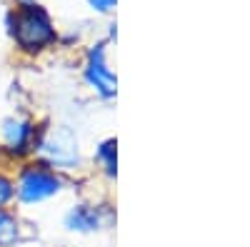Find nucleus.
<instances>
[{"instance_id": "obj_1", "label": "nucleus", "mask_w": 250, "mask_h": 247, "mask_svg": "<svg viewBox=\"0 0 250 247\" xmlns=\"http://www.w3.org/2000/svg\"><path fill=\"white\" fill-rule=\"evenodd\" d=\"M10 25H13V35L18 40V45L25 50H40L48 43H53V38H55L48 13L35 3L18 8L10 15Z\"/></svg>"}, {"instance_id": "obj_2", "label": "nucleus", "mask_w": 250, "mask_h": 247, "mask_svg": "<svg viewBox=\"0 0 250 247\" xmlns=\"http://www.w3.org/2000/svg\"><path fill=\"white\" fill-rule=\"evenodd\" d=\"M58 190H60V180L53 172L38 170V168L25 170L23 177H20V185H18V195L23 202H43V200L53 197Z\"/></svg>"}, {"instance_id": "obj_3", "label": "nucleus", "mask_w": 250, "mask_h": 247, "mask_svg": "<svg viewBox=\"0 0 250 247\" xmlns=\"http://www.w3.org/2000/svg\"><path fill=\"white\" fill-rule=\"evenodd\" d=\"M85 77H88V82L103 97H113L115 95V77H113V73L105 65V48H103V45H95L90 50Z\"/></svg>"}, {"instance_id": "obj_4", "label": "nucleus", "mask_w": 250, "mask_h": 247, "mask_svg": "<svg viewBox=\"0 0 250 247\" xmlns=\"http://www.w3.org/2000/svg\"><path fill=\"white\" fill-rule=\"evenodd\" d=\"M40 152H43L53 165H73L78 162V145L68 130H60V133H53L43 140L40 145Z\"/></svg>"}, {"instance_id": "obj_5", "label": "nucleus", "mask_w": 250, "mask_h": 247, "mask_svg": "<svg viewBox=\"0 0 250 247\" xmlns=\"http://www.w3.org/2000/svg\"><path fill=\"white\" fill-rule=\"evenodd\" d=\"M3 133H5V140H8L10 150L23 152V150H28V145H30L33 125H30L28 120H8L5 128H3Z\"/></svg>"}, {"instance_id": "obj_6", "label": "nucleus", "mask_w": 250, "mask_h": 247, "mask_svg": "<svg viewBox=\"0 0 250 247\" xmlns=\"http://www.w3.org/2000/svg\"><path fill=\"white\" fill-rule=\"evenodd\" d=\"M65 225L70 230H80V232H88V230H98L100 228V215L93 208H75L70 210V215L65 217Z\"/></svg>"}, {"instance_id": "obj_7", "label": "nucleus", "mask_w": 250, "mask_h": 247, "mask_svg": "<svg viewBox=\"0 0 250 247\" xmlns=\"http://www.w3.org/2000/svg\"><path fill=\"white\" fill-rule=\"evenodd\" d=\"M18 240V222L5 210H0V245L8 247Z\"/></svg>"}, {"instance_id": "obj_8", "label": "nucleus", "mask_w": 250, "mask_h": 247, "mask_svg": "<svg viewBox=\"0 0 250 247\" xmlns=\"http://www.w3.org/2000/svg\"><path fill=\"white\" fill-rule=\"evenodd\" d=\"M100 157L105 160V168H108V172L113 175V172H115V140L103 142V148H100Z\"/></svg>"}, {"instance_id": "obj_9", "label": "nucleus", "mask_w": 250, "mask_h": 247, "mask_svg": "<svg viewBox=\"0 0 250 247\" xmlns=\"http://www.w3.org/2000/svg\"><path fill=\"white\" fill-rule=\"evenodd\" d=\"M13 195H15L13 182H10L8 177H3V175H0V205H5V202H8Z\"/></svg>"}, {"instance_id": "obj_10", "label": "nucleus", "mask_w": 250, "mask_h": 247, "mask_svg": "<svg viewBox=\"0 0 250 247\" xmlns=\"http://www.w3.org/2000/svg\"><path fill=\"white\" fill-rule=\"evenodd\" d=\"M90 5H93L95 10H100V13H108V10L115 5V0H90Z\"/></svg>"}, {"instance_id": "obj_11", "label": "nucleus", "mask_w": 250, "mask_h": 247, "mask_svg": "<svg viewBox=\"0 0 250 247\" xmlns=\"http://www.w3.org/2000/svg\"><path fill=\"white\" fill-rule=\"evenodd\" d=\"M15 3H20V5H30L33 0H15Z\"/></svg>"}]
</instances>
